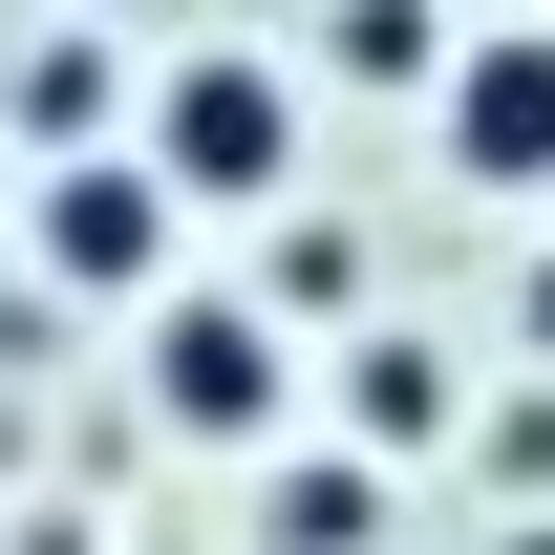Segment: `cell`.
I'll list each match as a JSON object with an SVG mask.
<instances>
[{"label":"cell","instance_id":"1","mask_svg":"<svg viewBox=\"0 0 555 555\" xmlns=\"http://www.w3.org/2000/svg\"><path fill=\"white\" fill-rule=\"evenodd\" d=\"M129 171H150L171 214H299V65H257V43H171Z\"/></svg>","mask_w":555,"mask_h":555},{"label":"cell","instance_id":"2","mask_svg":"<svg viewBox=\"0 0 555 555\" xmlns=\"http://www.w3.org/2000/svg\"><path fill=\"white\" fill-rule=\"evenodd\" d=\"M299 406V343H278V299H150V427L171 449H257V427Z\"/></svg>","mask_w":555,"mask_h":555},{"label":"cell","instance_id":"3","mask_svg":"<svg viewBox=\"0 0 555 555\" xmlns=\"http://www.w3.org/2000/svg\"><path fill=\"white\" fill-rule=\"evenodd\" d=\"M22 257L65 278V299H171V193H150L129 150H65L22 193Z\"/></svg>","mask_w":555,"mask_h":555},{"label":"cell","instance_id":"4","mask_svg":"<svg viewBox=\"0 0 555 555\" xmlns=\"http://www.w3.org/2000/svg\"><path fill=\"white\" fill-rule=\"evenodd\" d=\"M427 129L470 193H555V22H470L449 86H427Z\"/></svg>","mask_w":555,"mask_h":555},{"label":"cell","instance_id":"5","mask_svg":"<svg viewBox=\"0 0 555 555\" xmlns=\"http://www.w3.org/2000/svg\"><path fill=\"white\" fill-rule=\"evenodd\" d=\"M449 427H470V363L427 343V321H363L343 343V449L385 470V449H449Z\"/></svg>","mask_w":555,"mask_h":555},{"label":"cell","instance_id":"6","mask_svg":"<svg viewBox=\"0 0 555 555\" xmlns=\"http://www.w3.org/2000/svg\"><path fill=\"white\" fill-rule=\"evenodd\" d=\"M107 107H129V43H107V22L22 43V129H43V171H65V150H107Z\"/></svg>","mask_w":555,"mask_h":555},{"label":"cell","instance_id":"7","mask_svg":"<svg viewBox=\"0 0 555 555\" xmlns=\"http://www.w3.org/2000/svg\"><path fill=\"white\" fill-rule=\"evenodd\" d=\"M257 534L278 555H363V534H385V470H363V449H299V470L257 491Z\"/></svg>","mask_w":555,"mask_h":555},{"label":"cell","instance_id":"8","mask_svg":"<svg viewBox=\"0 0 555 555\" xmlns=\"http://www.w3.org/2000/svg\"><path fill=\"white\" fill-rule=\"evenodd\" d=\"M321 65H343V86H449V22H406V0H363V22L321 43Z\"/></svg>","mask_w":555,"mask_h":555},{"label":"cell","instance_id":"9","mask_svg":"<svg viewBox=\"0 0 555 555\" xmlns=\"http://www.w3.org/2000/svg\"><path fill=\"white\" fill-rule=\"evenodd\" d=\"M513 343H534V363H555V235H534V278H513Z\"/></svg>","mask_w":555,"mask_h":555}]
</instances>
